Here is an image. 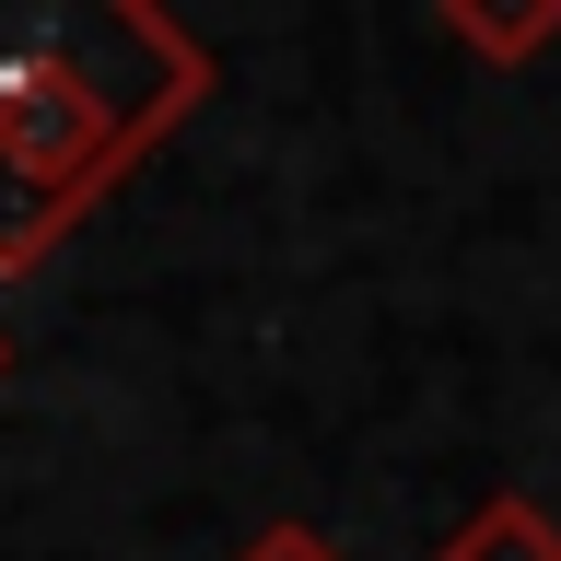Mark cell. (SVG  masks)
<instances>
[{
	"label": "cell",
	"mask_w": 561,
	"mask_h": 561,
	"mask_svg": "<svg viewBox=\"0 0 561 561\" xmlns=\"http://www.w3.org/2000/svg\"><path fill=\"white\" fill-rule=\"evenodd\" d=\"M210 94L222 59L164 0H0V280H35Z\"/></svg>",
	"instance_id": "obj_1"
},
{
	"label": "cell",
	"mask_w": 561,
	"mask_h": 561,
	"mask_svg": "<svg viewBox=\"0 0 561 561\" xmlns=\"http://www.w3.org/2000/svg\"><path fill=\"white\" fill-rule=\"evenodd\" d=\"M234 561H351V550L328 538V526H293V515H280V526H257V538H245Z\"/></svg>",
	"instance_id": "obj_4"
},
{
	"label": "cell",
	"mask_w": 561,
	"mask_h": 561,
	"mask_svg": "<svg viewBox=\"0 0 561 561\" xmlns=\"http://www.w3.org/2000/svg\"><path fill=\"white\" fill-rule=\"evenodd\" d=\"M433 24L468 47V59H491V70H526L538 47L561 35V0H445Z\"/></svg>",
	"instance_id": "obj_2"
},
{
	"label": "cell",
	"mask_w": 561,
	"mask_h": 561,
	"mask_svg": "<svg viewBox=\"0 0 561 561\" xmlns=\"http://www.w3.org/2000/svg\"><path fill=\"white\" fill-rule=\"evenodd\" d=\"M433 561H561V526L526 503V491H491L480 515H456L445 526V550Z\"/></svg>",
	"instance_id": "obj_3"
},
{
	"label": "cell",
	"mask_w": 561,
	"mask_h": 561,
	"mask_svg": "<svg viewBox=\"0 0 561 561\" xmlns=\"http://www.w3.org/2000/svg\"><path fill=\"white\" fill-rule=\"evenodd\" d=\"M0 375H12V340H0Z\"/></svg>",
	"instance_id": "obj_5"
}]
</instances>
